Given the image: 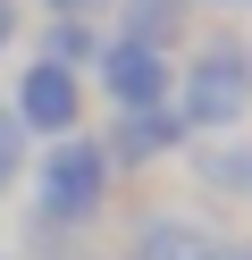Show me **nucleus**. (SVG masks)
Returning <instances> with one entry per match:
<instances>
[{
    "label": "nucleus",
    "instance_id": "nucleus-6",
    "mask_svg": "<svg viewBox=\"0 0 252 260\" xmlns=\"http://www.w3.org/2000/svg\"><path fill=\"white\" fill-rule=\"evenodd\" d=\"M185 25H193V0H109V34L151 42V51H168V59H177Z\"/></svg>",
    "mask_w": 252,
    "mask_h": 260
},
{
    "label": "nucleus",
    "instance_id": "nucleus-1",
    "mask_svg": "<svg viewBox=\"0 0 252 260\" xmlns=\"http://www.w3.org/2000/svg\"><path fill=\"white\" fill-rule=\"evenodd\" d=\"M25 176H34V243L50 235V252H59L67 235H84V226L109 210V185H118L101 135H59V143H42V159H34Z\"/></svg>",
    "mask_w": 252,
    "mask_h": 260
},
{
    "label": "nucleus",
    "instance_id": "nucleus-3",
    "mask_svg": "<svg viewBox=\"0 0 252 260\" xmlns=\"http://www.w3.org/2000/svg\"><path fill=\"white\" fill-rule=\"evenodd\" d=\"M84 109H93V76L76 68H50V59H25L17 68V92H9V118L25 135L59 143V135H84Z\"/></svg>",
    "mask_w": 252,
    "mask_h": 260
},
{
    "label": "nucleus",
    "instance_id": "nucleus-14",
    "mask_svg": "<svg viewBox=\"0 0 252 260\" xmlns=\"http://www.w3.org/2000/svg\"><path fill=\"white\" fill-rule=\"evenodd\" d=\"M0 260H9V252H0Z\"/></svg>",
    "mask_w": 252,
    "mask_h": 260
},
{
    "label": "nucleus",
    "instance_id": "nucleus-7",
    "mask_svg": "<svg viewBox=\"0 0 252 260\" xmlns=\"http://www.w3.org/2000/svg\"><path fill=\"white\" fill-rule=\"evenodd\" d=\"M101 42H109V25H93V17H42V42H34V59H50V68H76V76H93Z\"/></svg>",
    "mask_w": 252,
    "mask_h": 260
},
{
    "label": "nucleus",
    "instance_id": "nucleus-11",
    "mask_svg": "<svg viewBox=\"0 0 252 260\" xmlns=\"http://www.w3.org/2000/svg\"><path fill=\"white\" fill-rule=\"evenodd\" d=\"M17 34H25V0H0V59L17 51Z\"/></svg>",
    "mask_w": 252,
    "mask_h": 260
},
{
    "label": "nucleus",
    "instance_id": "nucleus-4",
    "mask_svg": "<svg viewBox=\"0 0 252 260\" xmlns=\"http://www.w3.org/2000/svg\"><path fill=\"white\" fill-rule=\"evenodd\" d=\"M93 92H101L109 109H151V101H177V59H168V51H151V42L109 34V42H101V59H93Z\"/></svg>",
    "mask_w": 252,
    "mask_h": 260
},
{
    "label": "nucleus",
    "instance_id": "nucleus-2",
    "mask_svg": "<svg viewBox=\"0 0 252 260\" xmlns=\"http://www.w3.org/2000/svg\"><path fill=\"white\" fill-rule=\"evenodd\" d=\"M177 118L202 135H235L252 118V42L244 34H210L177 59Z\"/></svg>",
    "mask_w": 252,
    "mask_h": 260
},
{
    "label": "nucleus",
    "instance_id": "nucleus-5",
    "mask_svg": "<svg viewBox=\"0 0 252 260\" xmlns=\"http://www.w3.org/2000/svg\"><path fill=\"white\" fill-rule=\"evenodd\" d=\"M101 151H109L118 176L151 168V159H177L193 151V126L177 118V101H151V109H109V135H101Z\"/></svg>",
    "mask_w": 252,
    "mask_h": 260
},
{
    "label": "nucleus",
    "instance_id": "nucleus-8",
    "mask_svg": "<svg viewBox=\"0 0 252 260\" xmlns=\"http://www.w3.org/2000/svg\"><path fill=\"white\" fill-rule=\"evenodd\" d=\"M202 243L210 235H202L193 218H168V210H151V218L134 226V260H193Z\"/></svg>",
    "mask_w": 252,
    "mask_h": 260
},
{
    "label": "nucleus",
    "instance_id": "nucleus-12",
    "mask_svg": "<svg viewBox=\"0 0 252 260\" xmlns=\"http://www.w3.org/2000/svg\"><path fill=\"white\" fill-rule=\"evenodd\" d=\"M193 260H252V243H244V235H210Z\"/></svg>",
    "mask_w": 252,
    "mask_h": 260
},
{
    "label": "nucleus",
    "instance_id": "nucleus-10",
    "mask_svg": "<svg viewBox=\"0 0 252 260\" xmlns=\"http://www.w3.org/2000/svg\"><path fill=\"white\" fill-rule=\"evenodd\" d=\"M25 168H34V135H25V126L9 118V101H0V193H9V185H17Z\"/></svg>",
    "mask_w": 252,
    "mask_h": 260
},
{
    "label": "nucleus",
    "instance_id": "nucleus-9",
    "mask_svg": "<svg viewBox=\"0 0 252 260\" xmlns=\"http://www.w3.org/2000/svg\"><path fill=\"white\" fill-rule=\"evenodd\" d=\"M193 168H202V185H218V193H252V143L210 135V143L193 151Z\"/></svg>",
    "mask_w": 252,
    "mask_h": 260
},
{
    "label": "nucleus",
    "instance_id": "nucleus-13",
    "mask_svg": "<svg viewBox=\"0 0 252 260\" xmlns=\"http://www.w3.org/2000/svg\"><path fill=\"white\" fill-rule=\"evenodd\" d=\"M218 9H235V0H218Z\"/></svg>",
    "mask_w": 252,
    "mask_h": 260
}]
</instances>
